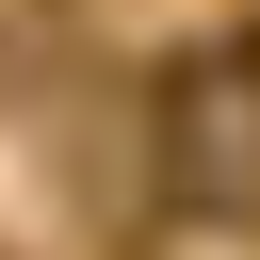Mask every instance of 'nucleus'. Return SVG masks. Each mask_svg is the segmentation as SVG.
Returning <instances> with one entry per match:
<instances>
[{"instance_id":"obj_1","label":"nucleus","mask_w":260,"mask_h":260,"mask_svg":"<svg viewBox=\"0 0 260 260\" xmlns=\"http://www.w3.org/2000/svg\"><path fill=\"white\" fill-rule=\"evenodd\" d=\"M162 179L211 228H260V32H211L195 65H162Z\"/></svg>"}]
</instances>
